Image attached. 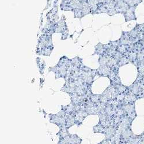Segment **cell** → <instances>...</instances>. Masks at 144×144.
Segmentation results:
<instances>
[{
  "label": "cell",
  "instance_id": "3",
  "mask_svg": "<svg viewBox=\"0 0 144 144\" xmlns=\"http://www.w3.org/2000/svg\"><path fill=\"white\" fill-rule=\"evenodd\" d=\"M57 135L59 137V138H64L69 135L70 134L67 127L64 126L59 128V132L57 134Z\"/></svg>",
  "mask_w": 144,
  "mask_h": 144
},
{
  "label": "cell",
  "instance_id": "1",
  "mask_svg": "<svg viewBox=\"0 0 144 144\" xmlns=\"http://www.w3.org/2000/svg\"><path fill=\"white\" fill-rule=\"evenodd\" d=\"M135 8L136 6H129L128 11L124 13V17H125L126 21H128L130 20H136V17L135 16Z\"/></svg>",
  "mask_w": 144,
  "mask_h": 144
},
{
  "label": "cell",
  "instance_id": "2",
  "mask_svg": "<svg viewBox=\"0 0 144 144\" xmlns=\"http://www.w3.org/2000/svg\"><path fill=\"white\" fill-rule=\"evenodd\" d=\"M66 138L70 144H81L82 142V139L77 134H70Z\"/></svg>",
  "mask_w": 144,
  "mask_h": 144
},
{
  "label": "cell",
  "instance_id": "4",
  "mask_svg": "<svg viewBox=\"0 0 144 144\" xmlns=\"http://www.w3.org/2000/svg\"><path fill=\"white\" fill-rule=\"evenodd\" d=\"M99 96H100V95H96L92 94L91 96V101L93 102V103H96V104L100 103V100H99Z\"/></svg>",
  "mask_w": 144,
  "mask_h": 144
},
{
  "label": "cell",
  "instance_id": "5",
  "mask_svg": "<svg viewBox=\"0 0 144 144\" xmlns=\"http://www.w3.org/2000/svg\"><path fill=\"white\" fill-rule=\"evenodd\" d=\"M101 125H99V123L97 125L95 126L93 128V131L95 133H100V130H101Z\"/></svg>",
  "mask_w": 144,
  "mask_h": 144
},
{
  "label": "cell",
  "instance_id": "6",
  "mask_svg": "<svg viewBox=\"0 0 144 144\" xmlns=\"http://www.w3.org/2000/svg\"><path fill=\"white\" fill-rule=\"evenodd\" d=\"M118 13L116 11L115 9H109L108 12H107V14L110 15V16H113L115 14Z\"/></svg>",
  "mask_w": 144,
  "mask_h": 144
}]
</instances>
